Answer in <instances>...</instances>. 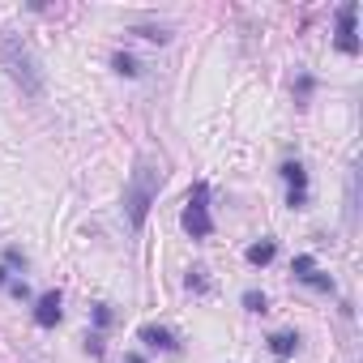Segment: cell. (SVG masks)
<instances>
[{"instance_id": "obj_1", "label": "cell", "mask_w": 363, "mask_h": 363, "mask_svg": "<svg viewBox=\"0 0 363 363\" xmlns=\"http://www.w3.org/2000/svg\"><path fill=\"white\" fill-rule=\"evenodd\" d=\"M0 69H5V73L22 86V94L43 99V69H39V56H35V48H30L22 35H13V30L0 39Z\"/></svg>"}, {"instance_id": "obj_2", "label": "cell", "mask_w": 363, "mask_h": 363, "mask_svg": "<svg viewBox=\"0 0 363 363\" xmlns=\"http://www.w3.org/2000/svg\"><path fill=\"white\" fill-rule=\"evenodd\" d=\"M158 189H162V171H158V162L141 158V162H137V171L128 175V189H124V214H128V227H133V231H141V227H145V218H150V206H154Z\"/></svg>"}, {"instance_id": "obj_3", "label": "cell", "mask_w": 363, "mask_h": 363, "mask_svg": "<svg viewBox=\"0 0 363 363\" xmlns=\"http://www.w3.org/2000/svg\"><path fill=\"white\" fill-rule=\"evenodd\" d=\"M179 223H184V231H189L193 240H210V235H214V218H210V184H206V179H197V184H193L189 206H184V214H179Z\"/></svg>"}, {"instance_id": "obj_4", "label": "cell", "mask_w": 363, "mask_h": 363, "mask_svg": "<svg viewBox=\"0 0 363 363\" xmlns=\"http://www.w3.org/2000/svg\"><path fill=\"white\" fill-rule=\"evenodd\" d=\"M278 175H282V184H286V206L291 210H308V171H303V162L286 158L278 167Z\"/></svg>"}, {"instance_id": "obj_5", "label": "cell", "mask_w": 363, "mask_h": 363, "mask_svg": "<svg viewBox=\"0 0 363 363\" xmlns=\"http://www.w3.org/2000/svg\"><path fill=\"white\" fill-rule=\"evenodd\" d=\"M354 18H359V5H354V0H346V5L337 9V39H333V48H337L342 56H359V30H354Z\"/></svg>"}, {"instance_id": "obj_6", "label": "cell", "mask_w": 363, "mask_h": 363, "mask_svg": "<svg viewBox=\"0 0 363 363\" xmlns=\"http://www.w3.org/2000/svg\"><path fill=\"white\" fill-rule=\"evenodd\" d=\"M291 274H295V282H303V286H312V291H325V295L333 291V278H329V274H320V269H316V261H312L308 252H299V257L291 261Z\"/></svg>"}, {"instance_id": "obj_7", "label": "cell", "mask_w": 363, "mask_h": 363, "mask_svg": "<svg viewBox=\"0 0 363 363\" xmlns=\"http://www.w3.org/2000/svg\"><path fill=\"white\" fill-rule=\"evenodd\" d=\"M65 299H60V291H43L39 299H35V325L39 329H52V325H60V316H65V308H60Z\"/></svg>"}, {"instance_id": "obj_8", "label": "cell", "mask_w": 363, "mask_h": 363, "mask_svg": "<svg viewBox=\"0 0 363 363\" xmlns=\"http://www.w3.org/2000/svg\"><path fill=\"white\" fill-rule=\"evenodd\" d=\"M141 342H145L150 350H179V337H175L171 329H162V325H145V329H141Z\"/></svg>"}, {"instance_id": "obj_9", "label": "cell", "mask_w": 363, "mask_h": 363, "mask_svg": "<svg viewBox=\"0 0 363 363\" xmlns=\"http://www.w3.org/2000/svg\"><path fill=\"white\" fill-rule=\"evenodd\" d=\"M244 257H248V265H269V261L278 257V244H274V240H261V244H252Z\"/></svg>"}, {"instance_id": "obj_10", "label": "cell", "mask_w": 363, "mask_h": 363, "mask_svg": "<svg viewBox=\"0 0 363 363\" xmlns=\"http://www.w3.org/2000/svg\"><path fill=\"white\" fill-rule=\"evenodd\" d=\"M269 350H274L278 359H291V354L299 350V333H274V337H269Z\"/></svg>"}, {"instance_id": "obj_11", "label": "cell", "mask_w": 363, "mask_h": 363, "mask_svg": "<svg viewBox=\"0 0 363 363\" xmlns=\"http://www.w3.org/2000/svg\"><path fill=\"white\" fill-rule=\"evenodd\" d=\"M111 69H116L120 77H141V65H137V56H128V52H116V56H111Z\"/></svg>"}, {"instance_id": "obj_12", "label": "cell", "mask_w": 363, "mask_h": 363, "mask_svg": "<svg viewBox=\"0 0 363 363\" xmlns=\"http://www.w3.org/2000/svg\"><path fill=\"white\" fill-rule=\"evenodd\" d=\"M133 35H141L150 43H167L171 39V26H133Z\"/></svg>"}, {"instance_id": "obj_13", "label": "cell", "mask_w": 363, "mask_h": 363, "mask_svg": "<svg viewBox=\"0 0 363 363\" xmlns=\"http://www.w3.org/2000/svg\"><path fill=\"white\" fill-rule=\"evenodd\" d=\"M244 308H248V312H265V308H269V299H265L261 291H244Z\"/></svg>"}, {"instance_id": "obj_14", "label": "cell", "mask_w": 363, "mask_h": 363, "mask_svg": "<svg viewBox=\"0 0 363 363\" xmlns=\"http://www.w3.org/2000/svg\"><path fill=\"white\" fill-rule=\"evenodd\" d=\"M5 269H26V257H22V248H5Z\"/></svg>"}, {"instance_id": "obj_15", "label": "cell", "mask_w": 363, "mask_h": 363, "mask_svg": "<svg viewBox=\"0 0 363 363\" xmlns=\"http://www.w3.org/2000/svg\"><path fill=\"white\" fill-rule=\"evenodd\" d=\"M189 286H193V291H210V282H206V265L189 269Z\"/></svg>"}, {"instance_id": "obj_16", "label": "cell", "mask_w": 363, "mask_h": 363, "mask_svg": "<svg viewBox=\"0 0 363 363\" xmlns=\"http://www.w3.org/2000/svg\"><path fill=\"white\" fill-rule=\"evenodd\" d=\"M312 86H316V82H312V77H308V73H303V77H299V82H295V99H299V103H303V99H308V94H312Z\"/></svg>"}, {"instance_id": "obj_17", "label": "cell", "mask_w": 363, "mask_h": 363, "mask_svg": "<svg viewBox=\"0 0 363 363\" xmlns=\"http://www.w3.org/2000/svg\"><path fill=\"white\" fill-rule=\"evenodd\" d=\"M9 295H13V299H30V286H26L22 278H13V282H9Z\"/></svg>"}, {"instance_id": "obj_18", "label": "cell", "mask_w": 363, "mask_h": 363, "mask_svg": "<svg viewBox=\"0 0 363 363\" xmlns=\"http://www.w3.org/2000/svg\"><path fill=\"white\" fill-rule=\"evenodd\" d=\"M94 325H99V329H107V325H111V308H107V303H99V308H94Z\"/></svg>"}, {"instance_id": "obj_19", "label": "cell", "mask_w": 363, "mask_h": 363, "mask_svg": "<svg viewBox=\"0 0 363 363\" xmlns=\"http://www.w3.org/2000/svg\"><path fill=\"white\" fill-rule=\"evenodd\" d=\"M86 350H90V354H103V333H99V329L86 337Z\"/></svg>"}, {"instance_id": "obj_20", "label": "cell", "mask_w": 363, "mask_h": 363, "mask_svg": "<svg viewBox=\"0 0 363 363\" xmlns=\"http://www.w3.org/2000/svg\"><path fill=\"white\" fill-rule=\"evenodd\" d=\"M0 286H9V269L5 265H0Z\"/></svg>"}, {"instance_id": "obj_21", "label": "cell", "mask_w": 363, "mask_h": 363, "mask_svg": "<svg viewBox=\"0 0 363 363\" xmlns=\"http://www.w3.org/2000/svg\"><path fill=\"white\" fill-rule=\"evenodd\" d=\"M124 363H145V359H141V354H128V359H124Z\"/></svg>"}]
</instances>
